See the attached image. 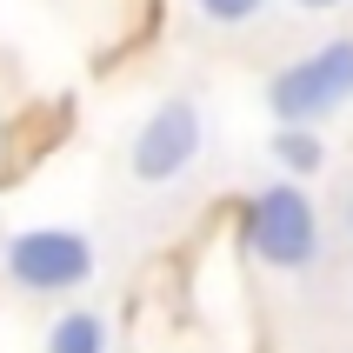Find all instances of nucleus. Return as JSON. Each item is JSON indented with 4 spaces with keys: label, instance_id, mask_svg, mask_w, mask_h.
Listing matches in <instances>:
<instances>
[{
    "label": "nucleus",
    "instance_id": "obj_1",
    "mask_svg": "<svg viewBox=\"0 0 353 353\" xmlns=\"http://www.w3.org/2000/svg\"><path fill=\"white\" fill-rule=\"evenodd\" d=\"M353 100V40H327L314 54H300L294 67H280L267 80V107L280 127H320L327 114H340Z\"/></svg>",
    "mask_w": 353,
    "mask_h": 353
},
{
    "label": "nucleus",
    "instance_id": "obj_2",
    "mask_svg": "<svg viewBox=\"0 0 353 353\" xmlns=\"http://www.w3.org/2000/svg\"><path fill=\"white\" fill-rule=\"evenodd\" d=\"M247 247H254V260H267L274 274L314 267V254H320V214H314V200H307L300 180H274V187L254 194V207H247Z\"/></svg>",
    "mask_w": 353,
    "mask_h": 353
},
{
    "label": "nucleus",
    "instance_id": "obj_3",
    "mask_svg": "<svg viewBox=\"0 0 353 353\" xmlns=\"http://www.w3.org/2000/svg\"><path fill=\"white\" fill-rule=\"evenodd\" d=\"M87 274H94V247H87V234L34 227V234L7 240V280L27 287V294H60V287H80Z\"/></svg>",
    "mask_w": 353,
    "mask_h": 353
},
{
    "label": "nucleus",
    "instance_id": "obj_4",
    "mask_svg": "<svg viewBox=\"0 0 353 353\" xmlns=\"http://www.w3.org/2000/svg\"><path fill=\"white\" fill-rule=\"evenodd\" d=\"M200 154V107L187 94L174 100H160L154 114L140 120V134H134V180H147V187H167V180H180L187 167H194Z\"/></svg>",
    "mask_w": 353,
    "mask_h": 353
},
{
    "label": "nucleus",
    "instance_id": "obj_5",
    "mask_svg": "<svg viewBox=\"0 0 353 353\" xmlns=\"http://www.w3.org/2000/svg\"><path fill=\"white\" fill-rule=\"evenodd\" d=\"M47 353H107V327H100V314H60L54 334H47Z\"/></svg>",
    "mask_w": 353,
    "mask_h": 353
},
{
    "label": "nucleus",
    "instance_id": "obj_6",
    "mask_svg": "<svg viewBox=\"0 0 353 353\" xmlns=\"http://www.w3.org/2000/svg\"><path fill=\"white\" fill-rule=\"evenodd\" d=\"M274 160L287 167V174H314L320 160H327V147L314 140V127H280L274 134Z\"/></svg>",
    "mask_w": 353,
    "mask_h": 353
},
{
    "label": "nucleus",
    "instance_id": "obj_7",
    "mask_svg": "<svg viewBox=\"0 0 353 353\" xmlns=\"http://www.w3.org/2000/svg\"><path fill=\"white\" fill-rule=\"evenodd\" d=\"M267 0H200V14L207 20H220V27H240V20H254Z\"/></svg>",
    "mask_w": 353,
    "mask_h": 353
},
{
    "label": "nucleus",
    "instance_id": "obj_8",
    "mask_svg": "<svg viewBox=\"0 0 353 353\" xmlns=\"http://www.w3.org/2000/svg\"><path fill=\"white\" fill-rule=\"evenodd\" d=\"M300 7H314V14H320V7H340V0H300Z\"/></svg>",
    "mask_w": 353,
    "mask_h": 353
},
{
    "label": "nucleus",
    "instance_id": "obj_9",
    "mask_svg": "<svg viewBox=\"0 0 353 353\" xmlns=\"http://www.w3.org/2000/svg\"><path fill=\"white\" fill-rule=\"evenodd\" d=\"M347 227H353V187H347Z\"/></svg>",
    "mask_w": 353,
    "mask_h": 353
}]
</instances>
